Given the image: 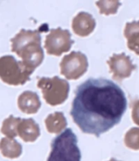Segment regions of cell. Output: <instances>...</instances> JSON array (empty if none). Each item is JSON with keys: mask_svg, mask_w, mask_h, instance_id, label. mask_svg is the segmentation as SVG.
I'll return each mask as SVG.
<instances>
[{"mask_svg": "<svg viewBox=\"0 0 139 161\" xmlns=\"http://www.w3.org/2000/svg\"><path fill=\"white\" fill-rule=\"evenodd\" d=\"M39 36L35 31L21 30L11 40L12 51L22 58L21 63L25 68L34 70L42 60L43 53L39 45Z\"/></svg>", "mask_w": 139, "mask_h": 161, "instance_id": "cell-2", "label": "cell"}, {"mask_svg": "<svg viewBox=\"0 0 139 161\" xmlns=\"http://www.w3.org/2000/svg\"><path fill=\"white\" fill-rule=\"evenodd\" d=\"M33 72L16 60L13 56L6 55L0 58V78L8 85L25 84Z\"/></svg>", "mask_w": 139, "mask_h": 161, "instance_id": "cell-4", "label": "cell"}, {"mask_svg": "<svg viewBox=\"0 0 139 161\" xmlns=\"http://www.w3.org/2000/svg\"><path fill=\"white\" fill-rule=\"evenodd\" d=\"M18 106L22 112L31 114L35 113L39 107V102L36 94L30 91H25L18 99Z\"/></svg>", "mask_w": 139, "mask_h": 161, "instance_id": "cell-5", "label": "cell"}, {"mask_svg": "<svg viewBox=\"0 0 139 161\" xmlns=\"http://www.w3.org/2000/svg\"><path fill=\"white\" fill-rule=\"evenodd\" d=\"M21 121L19 118H14V116L11 115L7 119L3 121L2 127L3 133L7 134L8 136H16V131H17L18 125H19L20 122Z\"/></svg>", "mask_w": 139, "mask_h": 161, "instance_id": "cell-6", "label": "cell"}, {"mask_svg": "<svg viewBox=\"0 0 139 161\" xmlns=\"http://www.w3.org/2000/svg\"><path fill=\"white\" fill-rule=\"evenodd\" d=\"M127 106L120 86L104 77H90L76 88L70 115L84 133L99 137L120 123Z\"/></svg>", "mask_w": 139, "mask_h": 161, "instance_id": "cell-1", "label": "cell"}, {"mask_svg": "<svg viewBox=\"0 0 139 161\" xmlns=\"http://www.w3.org/2000/svg\"><path fill=\"white\" fill-rule=\"evenodd\" d=\"M47 161H81L78 137L70 128H65L53 139Z\"/></svg>", "mask_w": 139, "mask_h": 161, "instance_id": "cell-3", "label": "cell"}]
</instances>
